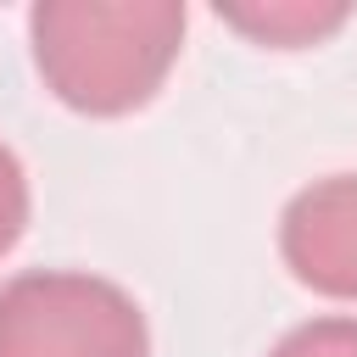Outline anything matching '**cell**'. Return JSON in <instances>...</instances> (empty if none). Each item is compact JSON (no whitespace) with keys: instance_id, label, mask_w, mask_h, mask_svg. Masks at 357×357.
Segmentation results:
<instances>
[{"instance_id":"obj_2","label":"cell","mask_w":357,"mask_h":357,"mask_svg":"<svg viewBox=\"0 0 357 357\" xmlns=\"http://www.w3.org/2000/svg\"><path fill=\"white\" fill-rule=\"evenodd\" d=\"M0 357H151V329L123 284L28 268L0 284Z\"/></svg>"},{"instance_id":"obj_5","label":"cell","mask_w":357,"mask_h":357,"mask_svg":"<svg viewBox=\"0 0 357 357\" xmlns=\"http://www.w3.org/2000/svg\"><path fill=\"white\" fill-rule=\"evenodd\" d=\"M268 357H357V318H307Z\"/></svg>"},{"instance_id":"obj_1","label":"cell","mask_w":357,"mask_h":357,"mask_svg":"<svg viewBox=\"0 0 357 357\" xmlns=\"http://www.w3.org/2000/svg\"><path fill=\"white\" fill-rule=\"evenodd\" d=\"M28 45L45 89L84 117L139 112L184 50L178 0H39Z\"/></svg>"},{"instance_id":"obj_6","label":"cell","mask_w":357,"mask_h":357,"mask_svg":"<svg viewBox=\"0 0 357 357\" xmlns=\"http://www.w3.org/2000/svg\"><path fill=\"white\" fill-rule=\"evenodd\" d=\"M28 173H22V162H17V151L0 139V257L22 240V229H28Z\"/></svg>"},{"instance_id":"obj_4","label":"cell","mask_w":357,"mask_h":357,"mask_svg":"<svg viewBox=\"0 0 357 357\" xmlns=\"http://www.w3.org/2000/svg\"><path fill=\"white\" fill-rule=\"evenodd\" d=\"M218 17L234 33H245L251 45L301 50V45H318L335 28H346L351 6H340V0H251V6H218Z\"/></svg>"},{"instance_id":"obj_3","label":"cell","mask_w":357,"mask_h":357,"mask_svg":"<svg viewBox=\"0 0 357 357\" xmlns=\"http://www.w3.org/2000/svg\"><path fill=\"white\" fill-rule=\"evenodd\" d=\"M279 257L307 290L357 301V173H335L290 195L279 218Z\"/></svg>"}]
</instances>
